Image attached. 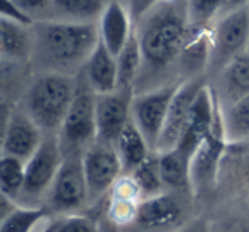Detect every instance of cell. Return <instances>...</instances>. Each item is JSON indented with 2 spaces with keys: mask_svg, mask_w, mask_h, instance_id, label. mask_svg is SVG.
Masks as SVG:
<instances>
[{
  "mask_svg": "<svg viewBox=\"0 0 249 232\" xmlns=\"http://www.w3.org/2000/svg\"><path fill=\"white\" fill-rule=\"evenodd\" d=\"M33 31V56L41 73H80L87 59L97 48L99 27L97 24L68 22L58 19H37L31 26Z\"/></svg>",
  "mask_w": 249,
  "mask_h": 232,
  "instance_id": "obj_1",
  "label": "cell"
},
{
  "mask_svg": "<svg viewBox=\"0 0 249 232\" xmlns=\"http://www.w3.org/2000/svg\"><path fill=\"white\" fill-rule=\"evenodd\" d=\"M141 20L139 31H136L142 54L141 73L168 68L187 44V3L180 7L178 2H160Z\"/></svg>",
  "mask_w": 249,
  "mask_h": 232,
  "instance_id": "obj_2",
  "label": "cell"
},
{
  "mask_svg": "<svg viewBox=\"0 0 249 232\" xmlns=\"http://www.w3.org/2000/svg\"><path fill=\"white\" fill-rule=\"evenodd\" d=\"M76 90V76L43 71L34 76L24 97V110L44 134L58 136Z\"/></svg>",
  "mask_w": 249,
  "mask_h": 232,
  "instance_id": "obj_3",
  "label": "cell"
},
{
  "mask_svg": "<svg viewBox=\"0 0 249 232\" xmlns=\"http://www.w3.org/2000/svg\"><path fill=\"white\" fill-rule=\"evenodd\" d=\"M95 92L90 89L83 73L80 71L76 75L75 97L58 132V139L65 156L66 154H83L90 144L95 143Z\"/></svg>",
  "mask_w": 249,
  "mask_h": 232,
  "instance_id": "obj_4",
  "label": "cell"
},
{
  "mask_svg": "<svg viewBox=\"0 0 249 232\" xmlns=\"http://www.w3.org/2000/svg\"><path fill=\"white\" fill-rule=\"evenodd\" d=\"M65 160L61 144L56 134H44L37 151L26 161V181L19 205L44 207L43 200L48 198L54 178Z\"/></svg>",
  "mask_w": 249,
  "mask_h": 232,
  "instance_id": "obj_5",
  "label": "cell"
},
{
  "mask_svg": "<svg viewBox=\"0 0 249 232\" xmlns=\"http://www.w3.org/2000/svg\"><path fill=\"white\" fill-rule=\"evenodd\" d=\"M83 154H66L58 175L48 193L46 209L61 215H73V212L89 203L85 175L82 164Z\"/></svg>",
  "mask_w": 249,
  "mask_h": 232,
  "instance_id": "obj_6",
  "label": "cell"
},
{
  "mask_svg": "<svg viewBox=\"0 0 249 232\" xmlns=\"http://www.w3.org/2000/svg\"><path fill=\"white\" fill-rule=\"evenodd\" d=\"M82 164L89 190V203H95L108 195L115 181L124 175L114 144L95 141L85 149Z\"/></svg>",
  "mask_w": 249,
  "mask_h": 232,
  "instance_id": "obj_7",
  "label": "cell"
},
{
  "mask_svg": "<svg viewBox=\"0 0 249 232\" xmlns=\"http://www.w3.org/2000/svg\"><path fill=\"white\" fill-rule=\"evenodd\" d=\"M178 85H164L160 89L148 90V92L134 93L131 102V119L144 139L148 141L149 147L156 151L158 139L163 131L164 121L170 104L175 97Z\"/></svg>",
  "mask_w": 249,
  "mask_h": 232,
  "instance_id": "obj_8",
  "label": "cell"
},
{
  "mask_svg": "<svg viewBox=\"0 0 249 232\" xmlns=\"http://www.w3.org/2000/svg\"><path fill=\"white\" fill-rule=\"evenodd\" d=\"M249 41V9L244 7L222 17L212 36L210 59L217 68H224L237 54L244 53Z\"/></svg>",
  "mask_w": 249,
  "mask_h": 232,
  "instance_id": "obj_9",
  "label": "cell"
},
{
  "mask_svg": "<svg viewBox=\"0 0 249 232\" xmlns=\"http://www.w3.org/2000/svg\"><path fill=\"white\" fill-rule=\"evenodd\" d=\"M183 219V207L173 193L163 192L141 200L134 224L124 231L134 232H175Z\"/></svg>",
  "mask_w": 249,
  "mask_h": 232,
  "instance_id": "obj_10",
  "label": "cell"
},
{
  "mask_svg": "<svg viewBox=\"0 0 249 232\" xmlns=\"http://www.w3.org/2000/svg\"><path fill=\"white\" fill-rule=\"evenodd\" d=\"M203 87H205V83L198 78H192L178 85L173 100L170 104V108H168L163 131H161V136L158 139L156 153H164V151L175 149L178 146L181 134H183L185 124H187V119L190 115L192 105H194L195 98H197V95Z\"/></svg>",
  "mask_w": 249,
  "mask_h": 232,
  "instance_id": "obj_11",
  "label": "cell"
},
{
  "mask_svg": "<svg viewBox=\"0 0 249 232\" xmlns=\"http://www.w3.org/2000/svg\"><path fill=\"white\" fill-rule=\"evenodd\" d=\"M134 93L115 90L112 93L97 95L95 122L99 143L114 144L119 134L131 121V102Z\"/></svg>",
  "mask_w": 249,
  "mask_h": 232,
  "instance_id": "obj_12",
  "label": "cell"
},
{
  "mask_svg": "<svg viewBox=\"0 0 249 232\" xmlns=\"http://www.w3.org/2000/svg\"><path fill=\"white\" fill-rule=\"evenodd\" d=\"M44 139V132L24 107H14L7 124L2 144V156H12L26 163L37 151Z\"/></svg>",
  "mask_w": 249,
  "mask_h": 232,
  "instance_id": "obj_13",
  "label": "cell"
},
{
  "mask_svg": "<svg viewBox=\"0 0 249 232\" xmlns=\"http://www.w3.org/2000/svg\"><path fill=\"white\" fill-rule=\"evenodd\" d=\"M217 115H215V105H213V98L210 93L209 87H203L200 93L195 98L194 105H192L190 115L185 124L183 134L178 143V149L183 151L187 156L194 158L195 151L198 149L200 144L205 141L207 136L212 132V129L217 124Z\"/></svg>",
  "mask_w": 249,
  "mask_h": 232,
  "instance_id": "obj_14",
  "label": "cell"
},
{
  "mask_svg": "<svg viewBox=\"0 0 249 232\" xmlns=\"http://www.w3.org/2000/svg\"><path fill=\"white\" fill-rule=\"evenodd\" d=\"M97 27H99L100 43L115 58H117L119 53L124 49L127 41L134 34L131 10H127L121 2H115V0H112V2H108L105 5L99 22H97Z\"/></svg>",
  "mask_w": 249,
  "mask_h": 232,
  "instance_id": "obj_15",
  "label": "cell"
},
{
  "mask_svg": "<svg viewBox=\"0 0 249 232\" xmlns=\"http://www.w3.org/2000/svg\"><path fill=\"white\" fill-rule=\"evenodd\" d=\"M82 73L95 95L112 93L119 89L117 58L100 41L87 59Z\"/></svg>",
  "mask_w": 249,
  "mask_h": 232,
  "instance_id": "obj_16",
  "label": "cell"
},
{
  "mask_svg": "<svg viewBox=\"0 0 249 232\" xmlns=\"http://www.w3.org/2000/svg\"><path fill=\"white\" fill-rule=\"evenodd\" d=\"M224 139H226L224 125H220L217 122L215 127L212 129V132L200 144L198 149L195 151L194 158H192V166H190L192 188L207 185V181L213 180L217 171V164H219V160L224 151Z\"/></svg>",
  "mask_w": 249,
  "mask_h": 232,
  "instance_id": "obj_17",
  "label": "cell"
},
{
  "mask_svg": "<svg viewBox=\"0 0 249 232\" xmlns=\"http://www.w3.org/2000/svg\"><path fill=\"white\" fill-rule=\"evenodd\" d=\"M33 56L31 26L0 17V63L17 65Z\"/></svg>",
  "mask_w": 249,
  "mask_h": 232,
  "instance_id": "obj_18",
  "label": "cell"
},
{
  "mask_svg": "<svg viewBox=\"0 0 249 232\" xmlns=\"http://www.w3.org/2000/svg\"><path fill=\"white\" fill-rule=\"evenodd\" d=\"M249 95V53L232 58L220 73V97L227 108Z\"/></svg>",
  "mask_w": 249,
  "mask_h": 232,
  "instance_id": "obj_19",
  "label": "cell"
},
{
  "mask_svg": "<svg viewBox=\"0 0 249 232\" xmlns=\"http://www.w3.org/2000/svg\"><path fill=\"white\" fill-rule=\"evenodd\" d=\"M114 147H115V151H117L119 160H121L124 175H131L132 171L153 153L148 141L141 134L138 125L132 122V119L125 124V127L122 129L117 141L114 143Z\"/></svg>",
  "mask_w": 249,
  "mask_h": 232,
  "instance_id": "obj_20",
  "label": "cell"
},
{
  "mask_svg": "<svg viewBox=\"0 0 249 232\" xmlns=\"http://www.w3.org/2000/svg\"><path fill=\"white\" fill-rule=\"evenodd\" d=\"M160 156V173L161 180L166 190H187L192 186V177H190V166L192 158L187 156L181 149L164 151L158 153Z\"/></svg>",
  "mask_w": 249,
  "mask_h": 232,
  "instance_id": "obj_21",
  "label": "cell"
},
{
  "mask_svg": "<svg viewBox=\"0 0 249 232\" xmlns=\"http://www.w3.org/2000/svg\"><path fill=\"white\" fill-rule=\"evenodd\" d=\"M105 5L107 3H104V0H53V16L50 19L95 24V20L99 22Z\"/></svg>",
  "mask_w": 249,
  "mask_h": 232,
  "instance_id": "obj_22",
  "label": "cell"
},
{
  "mask_svg": "<svg viewBox=\"0 0 249 232\" xmlns=\"http://www.w3.org/2000/svg\"><path fill=\"white\" fill-rule=\"evenodd\" d=\"M141 70H142V54H141L138 34L134 31L131 39L127 41V44H125L124 49L117 56V71H119L117 90L134 93V85L138 82L139 75H141Z\"/></svg>",
  "mask_w": 249,
  "mask_h": 232,
  "instance_id": "obj_23",
  "label": "cell"
},
{
  "mask_svg": "<svg viewBox=\"0 0 249 232\" xmlns=\"http://www.w3.org/2000/svg\"><path fill=\"white\" fill-rule=\"evenodd\" d=\"M26 181V163L12 156H0V192L19 205Z\"/></svg>",
  "mask_w": 249,
  "mask_h": 232,
  "instance_id": "obj_24",
  "label": "cell"
},
{
  "mask_svg": "<svg viewBox=\"0 0 249 232\" xmlns=\"http://www.w3.org/2000/svg\"><path fill=\"white\" fill-rule=\"evenodd\" d=\"M131 177L136 180L139 190H141L142 200L149 196H156L164 192V185L160 173V156L156 151L149 154L138 168L131 173Z\"/></svg>",
  "mask_w": 249,
  "mask_h": 232,
  "instance_id": "obj_25",
  "label": "cell"
},
{
  "mask_svg": "<svg viewBox=\"0 0 249 232\" xmlns=\"http://www.w3.org/2000/svg\"><path fill=\"white\" fill-rule=\"evenodd\" d=\"M48 215L50 210L46 207L19 205L0 226V232H36L37 227L46 222Z\"/></svg>",
  "mask_w": 249,
  "mask_h": 232,
  "instance_id": "obj_26",
  "label": "cell"
},
{
  "mask_svg": "<svg viewBox=\"0 0 249 232\" xmlns=\"http://www.w3.org/2000/svg\"><path fill=\"white\" fill-rule=\"evenodd\" d=\"M224 132L227 141H243L249 138V95L241 98L224 114Z\"/></svg>",
  "mask_w": 249,
  "mask_h": 232,
  "instance_id": "obj_27",
  "label": "cell"
},
{
  "mask_svg": "<svg viewBox=\"0 0 249 232\" xmlns=\"http://www.w3.org/2000/svg\"><path fill=\"white\" fill-rule=\"evenodd\" d=\"M139 203L141 202L117 198V196H107L105 217L117 229H127L134 224L136 217H138Z\"/></svg>",
  "mask_w": 249,
  "mask_h": 232,
  "instance_id": "obj_28",
  "label": "cell"
},
{
  "mask_svg": "<svg viewBox=\"0 0 249 232\" xmlns=\"http://www.w3.org/2000/svg\"><path fill=\"white\" fill-rule=\"evenodd\" d=\"M222 0H187L188 26L194 29H205L213 16L220 14Z\"/></svg>",
  "mask_w": 249,
  "mask_h": 232,
  "instance_id": "obj_29",
  "label": "cell"
},
{
  "mask_svg": "<svg viewBox=\"0 0 249 232\" xmlns=\"http://www.w3.org/2000/svg\"><path fill=\"white\" fill-rule=\"evenodd\" d=\"M54 232H100V226L92 217L73 214L56 220Z\"/></svg>",
  "mask_w": 249,
  "mask_h": 232,
  "instance_id": "obj_30",
  "label": "cell"
},
{
  "mask_svg": "<svg viewBox=\"0 0 249 232\" xmlns=\"http://www.w3.org/2000/svg\"><path fill=\"white\" fill-rule=\"evenodd\" d=\"M51 2L53 0H12L14 5L33 20H36V16L39 14H44L48 10L51 12Z\"/></svg>",
  "mask_w": 249,
  "mask_h": 232,
  "instance_id": "obj_31",
  "label": "cell"
},
{
  "mask_svg": "<svg viewBox=\"0 0 249 232\" xmlns=\"http://www.w3.org/2000/svg\"><path fill=\"white\" fill-rule=\"evenodd\" d=\"M161 0H131V16L132 19H141L149 12L153 7H156Z\"/></svg>",
  "mask_w": 249,
  "mask_h": 232,
  "instance_id": "obj_32",
  "label": "cell"
},
{
  "mask_svg": "<svg viewBox=\"0 0 249 232\" xmlns=\"http://www.w3.org/2000/svg\"><path fill=\"white\" fill-rule=\"evenodd\" d=\"M12 108L14 107H10L7 102L0 100V156H2V144H3V138H5L7 124H9Z\"/></svg>",
  "mask_w": 249,
  "mask_h": 232,
  "instance_id": "obj_33",
  "label": "cell"
},
{
  "mask_svg": "<svg viewBox=\"0 0 249 232\" xmlns=\"http://www.w3.org/2000/svg\"><path fill=\"white\" fill-rule=\"evenodd\" d=\"M17 207H19V205H17L14 200H10L9 196L5 195V193L0 192V226L5 222L7 217H9L10 214H12L14 210L17 209Z\"/></svg>",
  "mask_w": 249,
  "mask_h": 232,
  "instance_id": "obj_34",
  "label": "cell"
},
{
  "mask_svg": "<svg viewBox=\"0 0 249 232\" xmlns=\"http://www.w3.org/2000/svg\"><path fill=\"white\" fill-rule=\"evenodd\" d=\"M248 2L249 0H222V9H220V12H222L224 16H227V14H231V12L244 9V7L248 5Z\"/></svg>",
  "mask_w": 249,
  "mask_h": 232,
  "instance_id": "obj_35",
  "label": "cell"
},
{
  "mask_svg": "<svg viewBox=\"0 0 249 232\" xmlns=\"http://www.w3.org/2000/svg\"><path fill=\"white\" fill-rule=\"evenodd\" d=\"M12 65H3V63H0V89H2L3 82H5V76H7V70L10 68Z\"/></svg>",
  "mask_w": 249,
  "mask_h": 232,
  "instance_id": "obj_36",
  "label": "cell"
},
{
  "mask_svg": "<svg viewBox=\"0 0 249 232\" xmlns=\"http://www.w3.org/2000/svg\"><path fill=\"white\" fill-rule=\"evenodd\" d=\"M54 226H56V220H51V222L44 224L43 229H39L37 232H54Z\"/></svg>",
  "mask_w": 249,
  "mask_h": 232,
  "instance_id": "obj_37",
  "label": "cell"
},
{
  "mask_svg": "<svg viewBox=\"0 0 249 232\" xmlns=\"http://www.w3.org/2000/svg\"><path fill=\"white\" fill-rule=\"evenodd\" d=\"M161 2H180V0H161Z\"/></svg>",
  "mask_w": 249,
  "mask_h": 232,
  "instance_id": "obj_38",
  "label": "cell"
}]
</instances>
